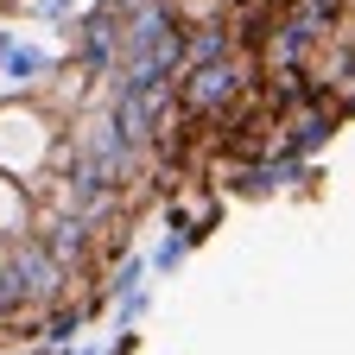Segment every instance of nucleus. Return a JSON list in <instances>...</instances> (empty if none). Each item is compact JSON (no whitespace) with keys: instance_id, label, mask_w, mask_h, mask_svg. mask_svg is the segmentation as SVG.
I'll use <instances>...</instances> for the list:
<instances>
[{"instance_id":"nucleus-1","label":"nucleus","mask_w":355,"mask_h":355,"mask_svg":"<svg viewBox=\"0 0 355 355\" xmlns=\"http://www.w3.org/2000/svg\"><path fill=\"white\" fill-rule=\"evenodd\" d=\"M32 235H38V248L51 254L70 279H76V273H96V241H102L96 222L64 216V209H44V216H32Z\"/></svg>"},{"instance_id":"nucleus-2","label":"nucleus","mask_w":355,"mask_h":355,"mask_svg":"<svg viewBox=\"0 0 355 355\" xmlns=\"http://www.w3.org/2000/svg\"><path fill=\"white\" fill-rule=\"evenodd\" d=\"M0 254H7V266L19 273V286H26V304H32V318L70 298V273H64V266H58L51 254H44V248H38V235H13V241L0 248Z\"/></svg>"},{"instance_id":"nucleus-3","label":"nucleus","mask_w":355,"mask_h":355,"mask_svg":"<svg viewBox=\"0 0 355 355\" xmlns=\"http://www.w3.org/2000/svg\"><path fill=\"white\" fill-rule=\"evenodd\" d=\"M343 114L349 108H304V114H292V121H279V140H273V153L279 159H318L330 140H336V127H343Z\"/></svg>"},{"instance_id":"nucleus-4","label":"nucleus","mask_w":355,"mask_h":355,"mask_svg":"<svg viewBox=\"0 0 355 355\" xmlns=\"http://www.w3.org/2000/svg\"><path fill=\"white\" fill-rule=\"evenodd\" d=\"M70 70H76V76H102V70H114V13L89 7V13L70 26Z\"/></svg>"},{"instance_id":"nucleus-5","label":"nucleus","mask_w":355,"mask_h":355,"mask_svg":"<svg viewBox=\"0 0 355 355\" xmlns=\"http://www.w3.org/2000/svg\"><path fill=\"white\" fill-rule=\"evenodd\" d=\"M216 58H235V32H229V19H197V26H184V70L216 64Z\"/></svg>"},{"instance_id":"nucleus-6","label":"nucleus","mask_w":355,"mask_h":355,"mask_svg":"<svg viewBox=\"0 0 355 355\" xmlns=\"http://www.w3.org/2000/svg\"><path fill=\"white\" fill-rule=\"evenodd\" d=\"M83 330H89V318H83V304H76V298H64V304H51V311H38V355L83 343Z\"/></svg>"},{"instance_id":"nucleus-7","label":"nucleus","mask_w":355,"mask_h":355,"mask_svg":"<svg viewBox=\"0 0 355 355\" xmlns=\"http://www.w3.org/2000/svg\"><path fill=\"white\" fill-rule=\"evenodd\" d=\"M64 70V58H51V51H38V44H7V58H0V76H7V83H44V76H58Z\"/></svg>"},{"instance_id":"nucleus-8","label":"nucleus","mask_w":355,"mask_h":355,"mask_svg":"<svg viewBox=\"0 0 355 355\" xmlns=\"http://www.w3.org/2000/svg\"><path fill=\"white\" fill-rule=\"evenodd\" d=\"M32 184H13V178H0V248L13 235H32Z\"/></svg>"},{"instance_id":"nucleus-9","label":"nucleus","mask_w":355,"mask_h":355,"mask_svg":"<svg viewBox=\"0 0 355 355\" xmlns=\"http://www.w3.org/2000/svg\"><path fill=\"white\" fill-rule=\"evenodd\" d=\"M216 178H222V191H235V197H273L279 191V178H273V165H216Z\"/></svg>"},{"instance_id":"nucleus-10","label":"nucleus","mask_w":355,"mask_h":355,"mask_svg":"<svg viewBox=\"0 0 355 355\" xmlns=\"http://www.w3.org/2000/svg\"><path fill=\"white\" fill-rule=\"evenodd\" d=\"M19 318H32V304H26V286H19V273L7 266V254H0V330H13Z\"/></svg>"},{"instance_id":"nucleus-11","label":"nucleus","mask_w":355,"mask_h":355,"mask_svg":"<svg viewBox=\"0 0 355 355\" xmlns=\"http://www.w3.org/2000/svg\"><path fill=\"white\" fill-rule=\"evenodd\" d=\"M146 286V254H127V260H114V273H108V286H102V298L114 304L121 292H140Z\"/></svg>"},{"instance_id":"nucleus-12","label":"nucleus","mask_w":355,"mask_h":355,"mask_svg":"<svg viewBox=\"0 0 355 355\" xmlns=\"http://www.w3.org/2000/svg\"><path fill=\"white\" fill-rule=\"evenodd\" d=\"M146 311H153V286L121 292V298H114V330H140V324H146Z\"/></svg>"},{"instance_id":"nucleus-13","label":"nucleus","mask_w":355,"mask_h":355,"mask_svg":"<svg viewBox=\"0 0 355 355\" xmlns=\"http://www.w3.org/2000/svg\"><path fill=\"white\" fill-rule=\"evenodd\" d=\"M184 260H191V241H184V235H165V241L146 254V273H178Z\"/></svg>"},{"instance_id":"nucleus-14","label":"nucleus","mask_w":355,"mask_h":355,"mask_svg":"<svg viewBox=\"0 0 355 355\" xmlns=\"http://www.w3.org/2000/svg\"><path fill=\"white\" fill-rule=\"evenodd\" d=\"M76 13V0H32V19H44V26H64Z\"/></svg>"},{"instance_id":"nucleus-15","label":"nucleus","mask_w":355,"mask_h":355,"mask_svg":"<svg viewBox=\"0 0 355 355\" xmlns=\"http://www.w3.org/2000/svg\"><path fill=\"white\" fill-rule=\"evenodd\" d=\"M51 355H108V343H70V349H51Z\"/></svg>"},{"instance_id":"nucleus-16","label":"nucleus","mask_w":355,"mask_h":355,"mask_svg":"<svg viewBox=\"0 0 355 355\" xmlns=\"http://www.w3.org/2000/svg\"><path fill=\"white\" fill-rule=\"evenodd\" d=\"M7 44H13V32H7V26H0V58H7Z\"/></svg>"}]
</instances>
